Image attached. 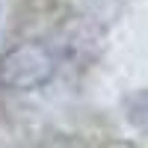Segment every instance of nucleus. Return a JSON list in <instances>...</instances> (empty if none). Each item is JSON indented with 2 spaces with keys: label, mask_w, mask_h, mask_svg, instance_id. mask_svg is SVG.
Listing matches in <instances>:
<instances>
[{
  "label": "nucleus",
  "mask_w": 148,
  "mask_h": 148,
  "mask_svg": "<svg viewBox=\"0 0 148 148\" xmlns=\"http://www.w3.org/2000/svg\"><path fill=\"white\" fill-rule=\"evenodd\" d=\"M56 74V59L42 42H21L0 53V89L36 92Z\"/></svg>",
  "instance_id": "f257e3e1"
}]
</instances>
